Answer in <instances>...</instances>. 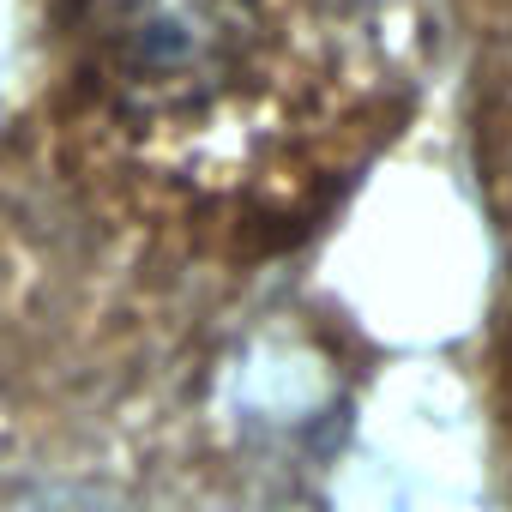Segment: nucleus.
I'll return each mask as SVG.
<instances>
[{"mask_svg": "<svg viewBox=\"0 0 512 512\" xmlns=\"http://www.w3.org/2000/svg\"><path fill=\"white\" fill-rule=\"evenodd\" d=\"M73 55L127 157L223 205L332 181L386 97L368 0H73Z\"/></svg>", "mask_w": 512, "mask_h": 512, "instance_id": "1", "label": "nucleus"}]
</instances>
